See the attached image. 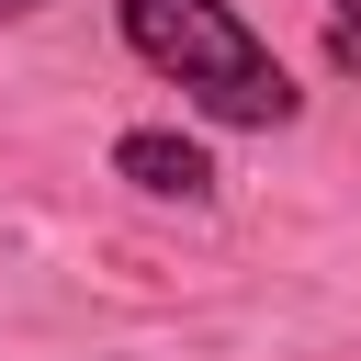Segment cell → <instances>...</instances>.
<instances>
[{"mask_svg": "<svg viewBox=\"0 0 361 361\" xmlns=\"http://www.w3.org/2000/svg\"><path fill=\"white\" fill-rule=\"evenodd\" d=\"M113 34H124V56H135V68L180 79L203 124H237V135H282V124L305 113L293 68L259 45V23H248L237 0H113Z\"/></svg>", "mask_w": 361, "mask_h": 361, "instance_id": "cell-1", "label": "cell"}, {"mask_svg": "<svg viewBox=\"0 0 361 361\" xmlns=\"http://www.w3.org/2000/svg\"><path fill=\"white\" fill-rule=\"evenodd\" d=\"M113 180H135L147 203H214V158H203V135H180V124H124L113 135Z\"/></svg>", "mask_w": 361, "mask_h": 361, "instance_id": "cell-2", "label": "cell"}, {"mask_svg": "<svg viewBox=\"0 0 361 361\" xmlns=\"http://www.w3.org/2000/svg\"><path fill=\"white\" fill-rule=\"evenodd\" d=\"M327 68L361 79V0H327Z\"/></svg>", "mask_w": 361, "mask_h": 361, "instance_id": "cell-3", "label": "cell"}, {"mask_svg": "<svg viewBox=\"0 0 361 361\" xmlns=\"http://www.w3.org/2000/svg\"><path fill=\"white\" fill-rule=\"evenodd\" d=\"M34 11H45V0H0V23H34Z\"/></svg>", "mask_w": 361, "mask_h": 361, "instance_id": "cell-4", "label": "cell"}]
</instances>
